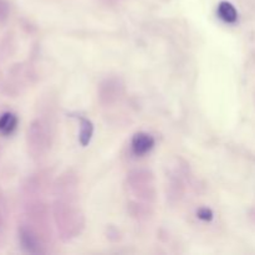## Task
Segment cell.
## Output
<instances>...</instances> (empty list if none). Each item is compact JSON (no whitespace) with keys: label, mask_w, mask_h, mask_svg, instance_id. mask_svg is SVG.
I'll use <instances>...</instances> for the list:
<instances>
[{"label":"cell","mask_w":255,"mask_h":255,"mask_svg":"<svg viewBox=\"0 0 255 255\" xmlns=\"http://www.w3.org/2000/svg\"><path fill=\"white\" fill-rule=\"evenodd\" d=\"M154 146V139L151 134L144 133V132H139L136 133L132 138V149L137 156H143V154L148 153Z\"/></svg>","instance_id":"1"},{"label":"cell","mask_w":255,"mask_h":255,"mask_svg":"<svg viewBox=\"0 0 255 255\" xmlns=\"http://www.w3.org/2000/svg\"><path fill=\"white\" fill-rule=\"evenodd\" d=\"M219 17H221L223 21L228 22V24H233L238 20V11L234 7L233 4L228 1H222L219 2L218 9H217Z\"/></svg>","instance_id":"2"},{"label":"cell","mask_w":255,"mask_h":255,"mask_svg":"<svg viewBox=\"0 0 255 255\" xmlns=\"http://www.w3.org/2000/svg\"><path fill=\"white\" fill-rule=\"evenodd\" d=\"M17 117L11 112H5L0 116V133L2 136H10L16 129Z\"/></svg>","instance_id":"3"},{"label":"cell","mask_w":255,"mask_h":255,"mask_svg":"<svg viewBox=\"0 0 255 255\" xmlns=\"http://www.w3.org/2000/svg\"><path fill=\"white\" fill-rule=\"evenodd\" d=\"M20 241H21L22 248L26 252H30V253H37V252L40 251L36 239H35V237L32 236L31 233H29V232L22 231L21 234H20Z\"/></svg>","instance_id":"4"},{"label":"cell","mask_w":255,"mask_h":255,"mask_svg":"<svg viewBox=\"0 0 255 255\" xmlns=\"http://www.w3.org/2000/svg\"><path fill=\"white\" fill-rule=\"evenodd\" d=\"M92 132H94V127H92L91 122H90L89 120H82L81 131H80V142H81L84 146H86L90 142Z\"/></svg>","instance_id":"5"},{"label":"cell","mask_w":255,"mask_h":255,"mask_svg":"<svg viewBox=\"0 0 255 255\" xmlns=\"http://www.w3.org/2000/svg\"><path fill=\"white\" fill-rule=\"evenodd\" d=\"M198 217L201 219H203V221H211L212 217H213V214H212V212L209 211V209L203 208L198 212Z\"/></svg>","instance_id":"6"}]
</instances>
